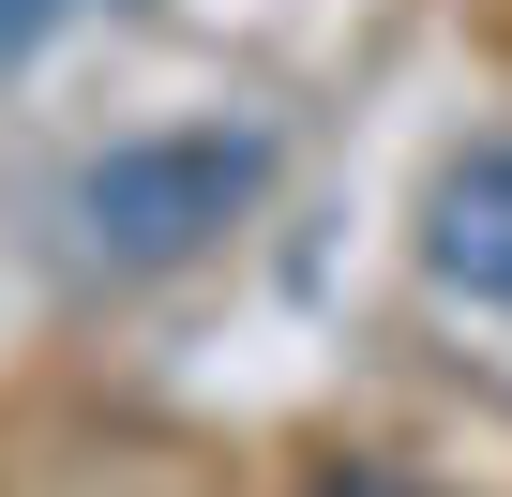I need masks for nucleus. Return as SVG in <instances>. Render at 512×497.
<instances>
[{"label":"nucleus","instance_id":"obj_1","mask_svg":"<svg viewBox=\"0 0 512 497\" xmlns=\"http://www.w3.org/2000/svg\"><path fill=\"white\" fill-rule=\"evenodd\" d=\"M256 181H272V151L256 136H121V151H91L76 166V241L106 272H181V257H211V241L256 211Z\"/></svg>","mask_w":512,"mask_h":497},{"label":"nucleus","instance_id":"obj_2","mask_svg":"<svg viewBox=\"0 0 512 497\" xmlns=\"http://www.w3.org/2000/svg\"><path fill=\"white\" fill-rule=\"evenodd\" d=\"M422 272H437L452 302H512V136L467 151V166L437 181V211H422Z\"/></svg>","mask_w":512,"mask_h":497},{"label":"nucleus","instance_id":"obj_3","mask_svg":"<svg viewBox=\"0 0 512 497\" xmlns=\"http://www.w3.org/2000/svg\"><path fill=\"white\" fill-rule=\"evenodd\" d=\"M46 31H61V0H0V61H31Z\"/></svg>","mask_w":512,"mask_h":497},{"label":"nucleus","instance_id":"obj_4","mask_svg":"<svg viewBox=\"0 0 512 497\" xmlns=\"http://www.w3.org/2000/svg\"><path fill=\"white\" fill-rule=\"evenodd\" d=\"M317 497H407V482H392V467H332Z\"/></svg>","mask_w":512,"mask_h":497}]
</instances>
